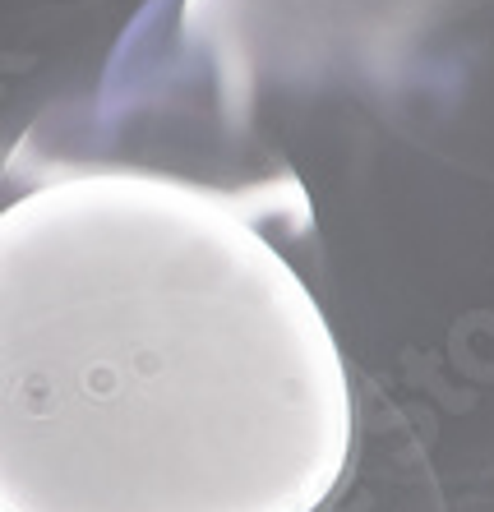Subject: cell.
<instances>
[{"label": "cell", "mask_w": 494, "mask_h": 512, "mask_svg": "<svg viewBox=\"0 0 494 512\" xmlns=\"http://www.w3.org/2000/svg\"><path fill=\"white\" fill-rule=\"evenodd\" d=\"M494 93V0H153L111 60L102 107L157 130L181 111L171 171L296 180L291 125L324 111L398 125Z\"/></svg>", "instance_id": "obj_2"}, {"label": "cell", "mask_w": 494, "mask_h": 512, "mask_svg": "<svg viewBox=\"0 0 494 512\" xmlns=\"http://www.w3.org/2000/svg\"><path fill=\"white\" fill-rule=\"evenodd\" d=\"M301 180L33 153L0 213V512H319L356 448Z\"/></svg>", "instance_id": "obj_1"}]
</instances>
